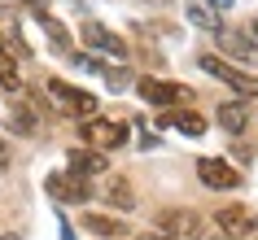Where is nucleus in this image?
<instances>
[{
    "instance_id": "21",
    "label": "nucleus",
    "mask_w": 258,
    "mask_h": 240,
    "mask_svg": "<svg viewBox=\"0 0 258 240\" xmlns=\"http://www.w3.org/2000/svg\"><path fill=\"white\" fill-rule=\"evenodd\" d=\"M61 240H75V227L70 223H61Z\"/></svg>"
},
{
    "instance_id": "8",
    "label": "nucleus",
    "mask_w": 258,
    "mask_h": 240,
    "mask_svg": "<svg viewBox=\"0 0 258 240\" xmlns=\"http://www.w3.org/2000/svg\"><path fill=\"white\" fill-rule=\"evenodd\" d=\"M215 44H219V53H223V57H232L236 66H254V61H258V40L249 35V31L219 27V31H215Z\"/></svg>"
},
{
    "instance_id": "27",
    "label": "nucleus",
    "mask_w": 258,
    "mask_h": 240,
    "mask_svg": "<svg viewBox=\"0 0 258 240\" xmlns=\"http://www.w3.org/2000/svg\"><path fill=\"white\" fill-rule=\"evenodd\" d=\"M0 240H18V236H0Z\"/></svg>"
},
{
    "instance_id": "4",
    "label": "nucleus",
    "mask_w": 258,
    "mask_h": 240,
    "mask_svg": "<svg viewBox=\"0 0 258 240\" xmlns=\"http://www.w3.org/2000/svg\"><path fill=\"white\" fill-rule=\"evenodd\" d=\"M79 131H83V140H88V148H96V153H109V148L127 144V122H118V118L92 114V118L79 122Z\"/></svg>"
},
{
    "instance_id": "26",
    "label": "nucleus",
    "mask_w": 258,
    "mask_h": 240,
    "mask_svg": "<svg viewBox=\"0 0 258 240\" xmlns=\"http://www.w3.org/2000/svg\"><path fill=\"white\" fill-rule=\"evenodd\" d=\"M249 35H254V40H258V22H254V31H249Z\"/></svg>"
},
{
    "instance_id": "15",
    "label": "nucleus",
    "mask_w": 258,
    "mask_h": 240,
    "mask_svg": "<svg viewBox=\"0 0 258 240\" xmlns=\"http://www.w3.org/2000/svg\"><path fill=\"white\" fill-rule=\"evenodd\" d=\"M0 44H5L18 61H27V57H31L27 40H22V31H18V18H9V14H0Z\"/></svg>"
},
{
    "instance_id": "11",
    "label": "nucleus",
    "mask_w": 258,
    "mask_h": 240,
    "mask_svg": "<svg viewBox=\"0 0 258 240\" xmlns=\"http://www.w3.org/2000/svg\"><path fill=\"white\" fill-rule=\"evenodd\" d=\"M66 171H75V175H83V179H96V175H105L109 171V157L105 153H96V148H70L66 153Z\"/></svg>"
},
{
    "instance_id": "17",
    "label": "nucleus",
    "mask_w": 258,
    "mask_h": 240,
    "mask_svg": "<svg viewBox=\"0 0 258 240\" xmlns=\"http://www.w3.org/2000/svg\"><path fill=\"white\" fill-rule=\"evenodd\" d=\"M188 22L192 27H202V31H219L223 22H219V9H215V0H188Z\"/></svg>"
},
{
    "instance_id": "9",
    "label": "nucleus",
    "mask_w": 258,
    "mask_h": 240,
    "mask_svg": "<svg viewBox=\"0 0 258 240\" xmlns=\"http://www.w3.org/2000/svg\"><path fill=\"white\" fill-rule=\"evenodd\" d=\"M83 44H88V48H92V53H105V57H114V61H127V44L118 40V35H114V31L109 27H101V22H92V18H88V22H83Z\"/></svg>"
},
{
    "instance_id": "10",
    "label": "nucleus",
    "mask_w": 258,
    "mask_h": 240,
    "mask_svg": "<svg viewBox=\"0 0 258 240\" xmlns=\"http://www.w3.org/2000/svg\"><path fill=\"white\" fill-rule=\"evenodd\" d=\"M197 179L206 188H219V192H228V188H241V171L228 166L223 157H197Z\"/></svg>"
},
{
    "instance_id": "22",
    "label": "nucleus",
    "mask_w": 258,
    "mask_h": 240,
    "mask_svg": "<svg viewBox=\"0 0 258 240\" xmlns=\"http://www.w3.org/2000/svg\"><path fill=\"white\" fill-rule=\"evenodd\" d=\"M18 5H27V9H44V0H18Z\"/></svg>"
},
{
    "instance_id": "20",
    "label": "nucleus",
    "mask_w": 258,
    "mask_h": 240,
    "mask_svg": "<svg viewBox=\"0 0 258 240\" xmlns=\"http://www.w3.org/2000/svg\"><path fill=\"white\" fill-rule=\"evenodd\" d=\"M0 88H9V92H22V79H18V57L0 44Z\"/></svg>"
},
{
    "instance_id": "19",
    "label": "nucleus",
    "mask_w": 258,
    "mask_h": 240,
    "mask_svg": "<svg viewBox=\"0 0 258 240\" xmlns=\"http://www.w3.org/2000/svg\"><path fill=\"white\" fill-rule=\"evenodd\" d=\"M105 201L114 205V210H136V192H132V184L127 179H109V188H105Z\"/></svg>"
},
{
    "instance_id": "23",
    "label": "nucleus",
    "mask_w": 258,
    "mask_h": 240,
    "mask_svg": "<svg viewBox=\"0 0 258 240\" xmlns=\"http://www.w3.org/2000/svg\"><path fill=\"white\" fill-rule=\"evenodd\" d=\"M140 5H171V0H140Z\"/></svg>"
},
{
    "instance_id": "1",
    "label": "nucleus",
    "mask_w": 258,
    "mask_h": 240,
    "mask_svg": "<svg viewBox=\"0 0 258 240\" xmlns=\"http://www.w3.org/2000/svg\"><path fill=\"white\" fill-rule=\"evenodd\" d=\"M44 96H48L53 109L66 114V118H92L96 114V96L83 92V88H75V83H66V79H48L44 83Z\"/></svg>"
},
{
    "instance_id": "28",
    "label": "nucleus",
    "mask_w": 258,
    "mask_h": 240,
    "mask_svg": "<svg viewBox=\"0 0 258 240\" xmlns=\"http://www.w3.org/2000/svg\"><path fill=\"white\" fill-rule=\"evenodd\" d=\"M249 240H258V236H249Z\"/></svg>"
},
{
    "instance_id": "12",
    "label": "nucleus",
    "mask_w": 258,
    "mask_h": 240,
    "mask_svg": "<svg viewBox=\"0 0 258 240\" xmlns=\"http://www.w3.org/2000/svg\"><path fill=\"white\" fill-rule=\"evenodd\" d=\"M35 14V22L44 27V35H48V44H53V53H61V57H75V40H70V31L57 22L48 9H31Z\"/></svg>"
},
{
    "instance_id": "16",
    "label": "nucleus",
    "mask_w": 258,
    "mask_h": 240,
    "mask_svg": "<svg viewBox=\"0 0 258 240\" xmlns=\"http://www.w3.org/2000/svg\"><path fill=\"white\" fill-rule=\"evenodd\" d=\"M215 118L223 122V127H228L232 135H241V131H249V122H254V118H249V109H245L241 101H228V105H219V109H215Z\"/></svg>"
},
{
    "instance_id": "18",
    "label": "nucleus",
    "mask_w": 258,
    "mask_h": 240,
    "mask_svg": "<svg viewBox=\"0 0 258 240\" xmlns=\"http://www.w3.org/2000/svg\"><path fill=\"white\" fill-rule=\"evenodd\" d=\"M83 227H88V231H92V236H105V240H118L122 231H127V227L118 223V218H109V214H88V218H83Z\"/></svg>"
},
{
    "instance_id": "13",
    "label": "nucleus",
    "mask_w": 258,
    "mask_h": 240,
    "mask_svg": "<svg viewBox=\"0 0 258 240\" xmlns=\"http://www.w3.org/2000/svg\"><path fill=\"white\" fill-rule=\"evenodd\" d=\"M162 127H175L179 135H206V118L197 114V109H184V105H175V109H166L162 114Z\"/></svg>"
},
{
    "instance_id": "5",
    "label": "nucleus",
    "mask_w": 258,
    "mask_h": 240,
    "mask_svg": "<svg viewBox=\"0 0 258 240\" xmlns=\"http://www.w3.org/2000/svg\"><path fill=\"white\" fill-rule=\"evenodd\" d=\"M136 96L140 101H149V105H162V109H175V105H188V88L175 79H149V74H140L136 79Z\"/></svg>"
},
{
    "instance_id": "24",
    "label": "nucleus",
    "mask_w": 258,
    "mask_h": 240,
    "mask_svg": "<svg viewBox=\"0 0 258 240\" xmlns=\"http://www.w3.org/2000/svg\"><path fill=\"white\" fill-rule=\"evenodd\" d=\"M228 5H232V0H215V9H228Z\"/></svg>"
},
{
    "instance_id": "6",
    "label": "nucleus",
    "mask_w": 258,
    "mask_h": 240,
    "mask_svg": "<svg viewBox=\"0 0 258 240\" xmlns=\"http://www.w3.org/2000/svg\"><path fill=\"white\" fill-rule=\"evenodd\" d=\"M44 188L53 201H66V205H88V197H92V179H83L75 171H53L44 179Z\"/></svg>"
},
{
    "instance_id": "7",
    "label": "nucleus",
    "mask_w": 258,
    "mask_h": 240,
    "mask_svg": "<svg viewBox=\"0 0 258 240\" xmlns=\"http://www.w3.org/2000/svg\"><path fill=\"white\" fill-rule=\"evenodd\" d=\"M254 227H258V218H254L249 205H223V210H215V231L223 240H249Z\"/></svg>"
},
{
    "instance_id": "25",
    "label": "nucleus",
    "mask_w": 258,
    "mask_h": 240,
    "mask_svg": "<svg viewBox=\"0 0 258 240\" xmlns=\"http://www.w3.org/2000/svg\"><path fill=\"white\" fill-rule=\"evenodd\" d=\"M206 240H223V236H219V231H210V236H206Z\"/></svg>"
},
{
    "instance_id": "2",
    "label": "nucleus",
    "mask_w": 258,
    "mask_h": 240,
    "mask_svg": "<svg viewBox=\"0 0 258 240\" xmlns=\"http://www.w3.org/2000/svg\"><path fill=\"white\" fill-rule=\"evenodd\" d=\"M153 231L162 240H206L210 236V227L197 210H162L153 218Z\"/></svg>"
},
{
    "instance_id": "3",
    "label": "nucleus",
    "mask_w": 258,
    "mask_h": 240,
    "mask_svg": "<svg viewBox=\"0 0 258 240\" xmlns=\"http://www.w3.org/2000/svg\"><path fill=\"white\" fill-rule=\"evenodd\" d=\"M197 66H202L206 74H215L219 83H228L241 101H254V96H258V74H249V70H241V66H232V61H223V57L206 53V57H197Z\"/></svg>"
},
{
    "instance_id": "14",
    "label": "nucleus",
    "mask_w": 258,
    "mask_h": 240,
    "mask_svg": "<svg viewBox=\"0 0 258 240\" xmlns=\"http://www.w3.org/2000/svg\"><path fill=\"white\" fill-rule=\"evenodd\" d=\"M9 131H18V135H40V114L22 101V92L14 96V109H9Z\"/></svg>"
}]
</instances>
